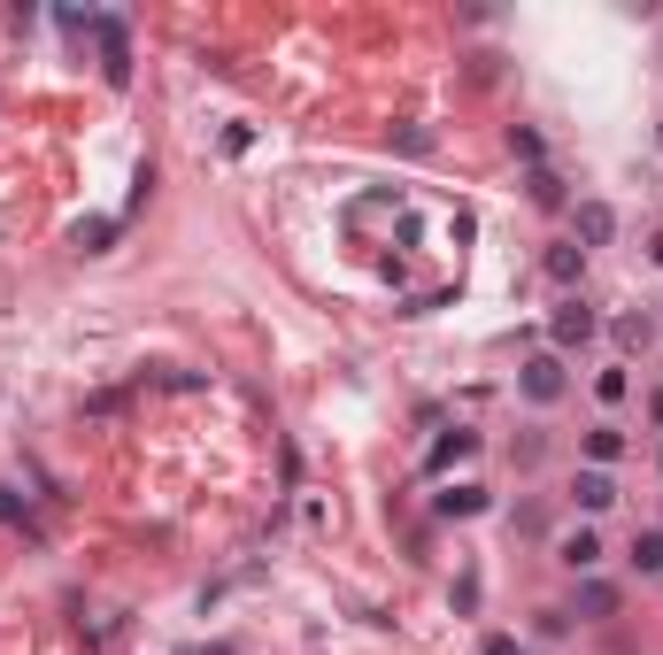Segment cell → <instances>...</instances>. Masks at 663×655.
<instances>
[{
    "label": "cell",
    "mask_w": 663,
    "mask_h": 655,
    "mask_svg": "<svg viewBox=\"0 0 663 655\" xmlns=\"http://www.w3.org/2000/svg\"><path fill=\"white\" fill-rule=\"evenodd\" d=\"M625 393H633V378H625V370H602V378H595V401H602V408H617Z\"/></svg>",
    "instance_id": "16"
},
{
    "label": "cell",
    "mask_w": 663,
    "mask_h": 655,
    "mask_svg": "<svg viewBox=\"0 0 663 655\" xmlns=\"http://www.w3.org/2000/svg\"><path fill=\"white\" fill-rule=\"evenodd\" d=\"M471 455H478V432H463V425H455V432H440V440H433V455H425V463H433V470H455V463H471Z\"/></svg>",
    "instance_id": "7"
},
{
    "label": "cell",
    "mask_w": 663,
    "mask_h": 655,
    "mask_svg": "<svg viewBox=\"0 0 663 655\" xmlns=\"http://www.w3.org/2000/svg\"><path fill=\"white\" fill-rule=\"evenodd\" d=\"M433 509H440V517H478V509H486V486H448Z\"/></svg>",
    "instance_id": "10"
},
{
    "label": "cell",
    "mask_w": 663,
    "mask_h": 655,
    "mask_svg": "<svg viewBox=\"0 0 663 655\" xmlns=\"http://www.w3.org/2000/svg\"><path fill=\"white\" fill-rule=\"evenodd\" d=\"M0 525H32V517H24V502L9 494V486H0Z\"/></svg>",
    "instance_id": "19"
},
{
    "label": "cell",
    "mask_w": 663,
    "mask_h": 655,
    "mask_svg": "<svg viewBox=\"0 0 663 655\" xmlns=\"http://www.w3.org/2000/svg\"><path fill=\"white\" fill-rule=\"evenodd\" d=\"M655 340V316H617V348H648Z\"/></svg>",
    "instance_id": "15"
},
{
    "label": "cell",
    "mask_w": 663,
    "mask_h": 655,
    "mask_svg": "<svg viewBox=\"0 0 663 655\" xmlns=\"http://www.w3.org/2000/svg\"><path fill=\"white\" fill-rule=\"evenodd\" d=\"M555 563L571 570V579H595V563H602V532H595V525L563 532V540H555Z\"/></svg>",
    "instance_id": "4"
},
{
    "label": "cell",
    "mask_w": 663,
    "mask_h": 655,
    "mask_svg": "<svg viewBox=\"0 0 663 655\" xmlns=\"http://www.w3.org/2000/svg\"><path fill=\"white\" fill-rule=\"evenodd\" d=\"M517 532L540 540V532H548V509H540V502H517Z\"/></svg>",
    "instance_id": "17"
},
{
    "label": "cell",
    "mask_w": 663,
    "mask_h": 655,
    "mask_svg": "<svg viewBox=\"0 0 663 655\" xmlns=\"http://www.w3.org/2000/svg\"><path fill=\"white\" fill-rule=\"evenodd\" d=\"M648 425H663V386H655V393H648Z\"/></svg>",
    "instance_id": "21"
},
{
    "label": "cell",
    "mask_w": 663,
    "mask_h": 655,
    "mask_svg": "<svg viewBox=\"0 0 663 655\" xmlns=\"http://www.w3.org/2000/svg\"><path fill=\"white\" fill-rule=\"evenodd\" d=\"M617 455H625V432H617V425H595V432H587V470H610Z\"/></svg>",
    "instance_id": "8"
},
{
    "label": "cell",
    "mask_w": 663,
    "mask_h": 655,
    "mask_svg": "<svg viewBox=\"0 0 663 655\" xmlns=\"http://www.w3.org/2000/svg\"><path fill=\"white\" fill-rule=\"evenodd\" d=\"M578 270H587V255H578V248H548V278H555V286H578Z\"/></svg>",
    "instance_id": "13"
},
{
    "label": "cell",
    "mask_w": 663,
    "mask_h": 655,
    "mask_svg": "<svg viewBox=\"0 0 663 655\" xmlns=\"http://www.w3.org/2000/svg\"><path fill=\"white\" fill-rule=\"evenodd\" d=\"M648 255H655V263H663V231H655V239H648Z\"/></svg>",
    "instance_id": "22"
},
{
    "label": "cell",
    "mask_w": 663,
    "mask_h": 655,
    "mask_svg": "<svg viewBox=\"0 0 663 655\" xmlns=\"http://www.w3.org/2000/svg\"><path fill=\"white\" fill-rule=\"evenodd\" d=\"M602 332V316H595V301L587 293H563L555 301V316H548V340H555V355H571V348H587Z\"/></svg>",
    "instance_id": "1"
},
{
    "label": "cell",
    "mask_w": 663,
    "mask_h": 655,
    "mask_svg": "<svg viewBox=\"0 0 663 655\" xmlns=\"http://www.w3.org/2000/svg\"><path fill=\"white\" fill-rule=\"evenodd\" d=\"M655 147H663V124H655Z\"/></svg>",
    "instance_id": "24"
},
{
    "label": "cell",
    "mask_w": 663,
    "mask_h": 655,
    "mask_svg": "<svg viewBox=\"0 0 663 655\" xmlns=\"http://www.w3.org/2000/svg\"><path fill=\"white\" fill-rule=\"evenodd\" d=\"M633 570H640V579H663V532H640L633 540Z\"/></svg>",
    "instance_id": "12"
},
{
    "label": "cell",
    "mask_w": 663,
    "mask_h": 655,
    "mask_svg": "<svg viewBox=\"0 0 663 655\" xmlns=\"http://www.w3.org/2000/svg\"><path fill=\"white\" fill-rule=\"evenodd\" d=\"M571 502L587 509V517L617 509V478H610V470H578V478H571Z\"/></svg>",
    "instance_id": "6"
},
{
    "label": "cell",
    "mask_w": 663,
    "mask_h": 655,
    "mask_svg": "<svg viewBox=\"0 0 663 655\" xmlns=\"http://www.w3.org/2000/svg\"><path fill=\"white\" fill-rule=\"evenodd\" d=\"M578 617H617V587L610 579H578Z\"/></svg>",
    "instance_id": "9"
},
{
    "label": "cell",
    "mask_w": 663,
    "mask_h": 655,
    "mask_svg": "<svg viewBox=\"0 0 663 655\" xmlns=\"http://www.w3.org/2000/svg\"><path fill=\"white\" fill-rule=\"evenodd\" d=\"M510 154L540 171V154H548V147H540V131H533V124H510Z\"/></svg>",
    "instance_id": "14"
},
{
    "label": "cell",
    "mask_w": 663,
    "mask_h": 655,
    "mask_svg": "<svg viewBox=\"0 0 663 655\" xmlns=\"http://www.w3.org/2000/svg\"><path fill=\"white\" fill-rule=\"evenodd\" d=\"M571 224H578V255H587V248H610V239H617V209H610V201H578Z\"/></svg>",
    "instance_id": "5"
},
{
    "label": "cell",
    "mask_w": 663,
    "mask_h": 655,
    "mask_svg": "<svg viewBox=\"0 0 663 655\" xmlns=\"http://www.w3.org/2000/svg\"><path fill=\"white\" fill-rule=\"evenodd\" d=\"M540 455H548V440H540V432H525V440H517V470H540Z\"/></svg>",
    "instance_id": "18"
},
{
    "label": "cell",
    "mask_w": 663,
    "mask_h": 655,
    "mask_svg": "<svg viewBox=\"0 0 663 655\" xmlns=\"http://www.w3.org/2000/svg\"><path fill=\"white\" fill-rule=\"evenodd\" d=\"M93 47H101L109 86H132V32H124V16H93Z\"/></svg>",
    "instance_id": "3"
},
{
    "label": "cell",
    "mask_w": 663,
    "mask_h": 655,
    "mask_svg": "<svg viewBox=\"0 0 663 655\" xmlns=\"http://www.w3.org/2000/svg\"><path fill=\"white\" fill-rule=\"evenodd\" d=\"M486 655H525V647H517L510 632H493V640H486Z\"/></svg>",
    "instance_id": "20"
},
{
    "label": "cell",
    "mask_w": 663,
    "mask_h": 655,
    "mask_svg": "<svg viewBox=\"0 0 663 655\" xmlns=\"http://www.w3.org/2000/svg\"><path fill=\"white\" fill-rule=\"evenodd\" d=\"M525 193H533V209H563V201H571V193H563V178L548 171V162H540V171L525 178Z\"/></svg>",
    "instance_id": "11"
},
{
    "label": "cell",
    "mask_w": 663,
    "mask_h": 655,
    "mask_svg": "<svg viewBox=\"0 0 663 655\" xmlns=\"http://www.w3.org/2000/svg\"><path fill=\"white\" fill-rule=\"evenodd\" d=\"M517 386H525L533 408H555V401L571 393V370H563V355L548 348V355H525V363H517Z\"/></svg>",
    "instance_id": "2"
},
{
    "label": "cell",
    "mask_w": 663,
    "mask_h": 655,
    "mask_svg": "<svg viewBox=\"0 0 663 655\" xmlns=\"http://www.w3.org/2000/svg\"><path fill=\"white\" fill-rule=\"evenodd\" d=\"M655 470H663V448H655Z\"/></svg>",
    "instance_id": "23"
}]
</instances>
